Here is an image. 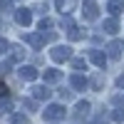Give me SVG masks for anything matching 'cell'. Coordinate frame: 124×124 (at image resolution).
I'll return each instance as SVG.
<instances>
[{"instance_id":"cb8c5ba5","label":"cell","mask_w":124,"mask_h":124,"mask_svg":"<svg viewBox=\"0 0 124 124\" xmlns=\"http://www.w3.org/2000/svg\"><path fill=\"white\" fill-rule=\"evenodd\" d=\"M8 50H10V45H8V40H3V37H0V55H5Z\"/></svg>"},{"instance_id":"5bb4252c","label":"cell","mask_w":124,"mask_h":124,"mask_svg":"<svg viewBox=\"0 0 124 124\" xmlns=\"http://www.w3.org/2000/svg\"><path fill=\"white\" fill-rule=\"evenodd\" d=\"M42 77H45V82H60L62 79V72L60 70H45Z\"/></svg>"},{"instance_id":"83f0119b","label":"cell","mask_w":124,"mask_h":124,"mask_svg":"<svg viewBox=\"0 0 124 124\" xmlns=\"http://www.w3.org/2000/svg\"><path fill=\"white\" fill-rule=\"evenodd\" d=\"M114 104H119V107H124V94H117V97H114Z\"/></svg>"},{"instance_id":"9c48e42d","label":"cell","mask_w":124,"mask_h":124,"mask_svg":"<svg viewBox=\"0 0 124 124\" xmlns=\"http://www.w3.org/2000/svg\"><path fill=\"white\" fill-rule=\"evenodd\" d=\"M89 60L94 62L97 67H102V70H104V65H107V55L99 52V50H89Z\"/></svg>"},{"instance_id":"30bf717a","label":"cell","mask_w":124,"mask_h":124,"mask_svg":"<svg viewBox=\"0 0 124 124\" xmlns=\"http://www.w3.org/2000/svg\"><path fill=\"white\" fill-rule=\"evenodd\" d=\"M70 85L75 87L77 92H82V89H87V87H89V79H87V77H82V75H75V77L70 79Z\"/></svg>"},{"instance_id":"5b68a950","label":"cell","mask_w":124,"mask_h":124,"mask_svg":"<svg viewBox=\"0 0 124 124\" xmlns=\"http://www.w3.org/2000/svg\"><path fill=\"white\" fill-rule=\"evenodd\" d=\"M37 75H40V72H37L32 65H23V67H20V77H23L25 82H35Z\"/></svg>"},{"instance_id":"484cf974","label":"cell","mask_w":124,"mask_h":124,"mask_svg":"<svg viewBox=\"0 0 124 124\" xmlns=\"http://www.w3.org/2000/svg\"><path fill=\"white\" fill-rule=\"evenodd\" d=\"M32 10H35V13H42V15H45V13H47V5H45V3H42V5H35Z\"/></svg>"},{"instance_id":"3957f363","label":"cell","mask_w":124,"mask_h":124,"mask_svg":"<svg viewBox=\"0 0 124 124\" xmlns=\"http://www.w3.org/2000/svg\"><path fill=\"white\" fill-rule=\"evenodd\" d=\"M82 13H85V20H97L99 17V5L97 0H82Z\"/></svg>"},{"instance_id":"4fadbf2b","label":"cell","mask_w":124,"mask_h":124,"mask_svg":"<svg viewBox=\"0 0 124 124\" xmlns=\"http://www.w3.org/2000/svg\"><path fill=\"white\" fill-rule=\"evenodd\" d=\"M50 94H52V92H50L45 85H37V87H32V97H35V99H50Z\"/></svg>"},{"instance_id":"e0dca14e","label":"cell","mask_w":124,"mask_h":124,"mask_svg":"<svg viewBox=\"0 0 124 124\" xmlns=\"http://www.w3.org/2000/svg\"><path fill=\"white\" fill-rule=\"evenodd\" d=\"M72 70H87V62H85V57H75V60H72Z\"/></svg>"},{"instance_id":"44dd1931","label":"cell","mask_w":124,"mask_h":124,"mask_svg":"<svg viewBox=\"0 0 124 124\" xmlns=\"http://www.w3.org/2000/svg\"><path fill=\"white\" fill-rule=\"evenodd\" d=\"M13 124H27V114H13Z\"/></svg>"},{"instance_id":"52a82bcc","label":"cell","mask_w":124,"mask_h":124,"mask_svg":"<svg viewBox=\"0 0 124 124\" xmlns=\"http://www.w3.org/2000/svg\"><path fill=\"white\" fill-rule=\"evenodd\" d=\"M122 42H119V40H114V42H109L107 45V57H112V60H119L122 57Z\"/></svg>"},{"instance_id":"7402d4cb","label":"cell","mask_w":124,"mask_h":124,"mask_svg":"<svg viewBox=\"0 0 124 124\" xmlns=\"http://www.w3.org/2000/svg\"><path fill=\"white\" fill-rule=\"evenodd\" d=\"M89 85H92V87H94V89H99L102 85H104V77H102V75H97L94 79H92V82H89Z\"/></svg>"},{"instance_id":"d6986e66","label":"cell","mask_w":124,"mask_h":124,"mask_svg":"<svg viewBox=\"0 0 124 124\" xmlns=\"http://www.w3.org/2000/svg\"><path fill=\"white\" fill-rule=\"evenodd\" d=\"M45 30H52V20H50V17H42V20H40V35H42Z\"/></svg>"},{"instance_id":"603a6c76","label":"cell","mask_w":124,"mask_h":124,"mask_svg":"<svg viewBox=\"0 0 124 124\" xmlns=\"http://www.w3.org/2000/svg\"><path fill=\"white\" fill-rule=\"evenodd\" d=\"M25 107H27L30 112H37V102H35V99H25Z\"/></svg>"},{"instance_id":"7a4b0ae2","label":"cell","mask_w":124,"mask_h":124,"mask_svg":"<svg viewBox=\"0 0 124 124\" xmlns=\"http://www.w3.org/2000/svg\"><path fill=\"white\" fill-rule=\"evenodd\" d=\"M42 114H45L47 122H60V119H65L67 112H65V107H62V104H47Z\"/></svg>"},{"instance_id":"ac0fdd59","label":"cell","mask_w":124,"mask_h":124,"mask_svg":"<svg viewBox=\"0 0 124 124\" xmlns=\"http://www.w3.org/2000/svg\"><path fill=\"white\" fill-rule=\"evenodd\" d=\"M89 114V102H79L77 104V117H87Z\"/></svg>"},{"instance_id":"ffe728a7","label":"cell","mask_w":124,"mask_h":124,"mask_svg":"<svg viewBox=\"0 0 124 124\" xmlns=\"http://www.w3.org/2000/svg\"><path fill=\"white\" fill-rule=\"evenodd\" d=\"M0 13H13V0H0Z\"/></svg>"},{"instance_id":"6da1fadb","label":"cell","mask_w":124,"mask_h":124,"mask_svg":"<svg viewBox=\"0 0 124 124\" xmlns=\"http://www.w3.org/2000/svg\"><path fill=\"white\" fill-rule=\"evenodd\" d=\"M50 57H52V62H67L72 60V47L70 45H57L50 50Z\"/></svg>"},{"instance_id":"8992f818","label":"cell","mask_w":124,"mask_h":124,"mask_svg":"<svg viewBox=\"0 0 124 124\" xmlns=\"http://www.w3.org/2000/svg\"><path fill=\"white\" fill-rule=\"evenodd\" d=\"M107 10H109L112 17L122 15V13H124V0H107Z\"/></svg>"},{"instance_id":"8fae6325","label":"cell","mask_w":124,"mask_h":124,"mask_svg":"<svg viewBox=\"0 0 124 124\" xmlns=\"http://www.w3.org/2000/svg\"><path fill=\"white\" fill-rule=\"evenodd\" d=\"M102 30H104L107 35H117V32H119V23H117V17L104 20V27H102Z\"/></svg>"},{"instance_id":"4316f807","label":"cell","mask_w":124,"mask_h":124,"mask_svg":"<svg viewBox=\"0 0 124 124\" xmlns=\"http://www.w3.org/2000/svg\"><path fill=\"white\" fill-rule=\"evenodd\" d=\"M0 97H8V85L5 82H0Z\"/></svg>"},{"instance_id":"ba28073f","label":"cell","mask_w":124,"mask_h":124,"mask_svg":"<svg viewBox=\"0 0 124 124\" xmlns=\"http://www.w3.org/2000/svg\"><path fill=\"white\" fill-rule=\"evenodd\" d=\"M55 5H57V10H60L62 15H70L72 10H75L77 0H55Z\"/></svg>"},{"instance_id":"277c9868","label":"cell","mask_w":124,"mask_h":124,"mask_svg":"<svg viewBox=\"0 0 124 124\" xmlns=\"http://www.w3.org/2000/svg\"><path fill=\"white\" fill-rule=\"evenodd\" d=\"M15 20H17V25L27 27L30 23H32V10H27V8H20V10H15Z\"/></svg>"},{"instance_id":"d4e9b609","label":"cell","mask_w":124,"mask_h":124,"mask_svg":"<svg viewBox=\"0 0 124 124\" xmlns=\"http://www.w3.org/2000/svg\"><path fill=\"white\" fill-rule=\"evenodd\" d=\"M112 119H114V122H122V119H124V112H122V109H114V114H112Z\"/></svg>"},{"instance_id":"9a60e30c","label":"cell","mask_w":124,"mask_h":124,"mask_svg":"<svg viewBox=\"0 0 124 124\" xmlns=\"http://www.w3.org/2000/svg\"><path fill=\"white\" fill-rule=\"evenodd\" d=\"M67 37L75 42V40H82V30L77 27V25H72V27H67Z\"/></svg>"},{"instance_id":"2e32d148","label":"cell","mask_w":124,"mask_h":124,"mask_svg":"<svg viewBox=\"0 0 124 124\" xmlns=\"http://www.w3.org/2000/svg\"><path fill=\"white\" fill-rule=\"evenodd\" d=\"M8 52H10V60H13V62H20V60H23V47H10L8 50Z\"/></svg>"},{"instance_id":"f1b7e54d","label":"cell","mask_w":124,"mask_h":124,"mask_svg":"<svg viewBox=\"0 0 124 124\" xmlns=\"http://www.w3.org/2000/svg\"><path fill=\"white\" fill-rule=\"evenodd\" d=\"M117 87H124V75H122V77L117 79Z\"/></svg>"},{"instance_id":"7c38bea8","label":"cell","mask_w":124,"mask_h":124,"mask_svg":"<svg viewBox=\"0 0 124 124\" xmlns=\"http://www.w3.org/2000/svg\"><path fill=\"white\" fill-rule=\"evenodd\" d=\"M25 42L30 45V47H35V50H40L45 45V37L42 35H25Z\"/></svg>"}]
</instances>
